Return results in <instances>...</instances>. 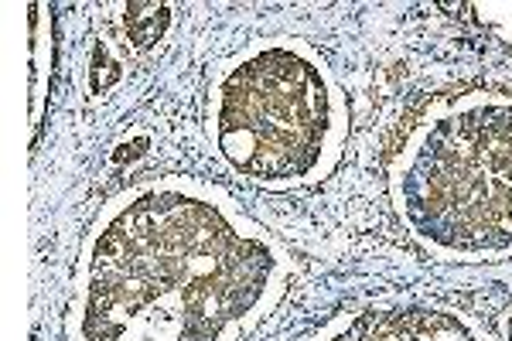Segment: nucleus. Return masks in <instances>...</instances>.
Instances as JSON below:
<instances>
[{
    "label": "nucleus",
    "mask_w": 512,
    "mask_h": 341,
    "mask_svg": "<svg viewBox=\"0 0 512 341\" xmlns=\"http://www.w3.org/2000/svg\"><path fill=\"white\" fill-rule=\"evenodd\" d=\"M280 284L277 246L222 191L144 181L120 191L82 243L69 341H236Z\"/></svg>",
    "instance_id": "f257e3e1"
},
{
    "label": "nucleus",
    "mask_w": 512,
    "mask_h": 341,
    "mask_svg": "<svg viewBox=\"0 0 512 341\" xmlns=\"http://www.w3.org/2000/svg\"><path fill=\"white\" fill-rule=\"evenodd\" d=\"M393 202L434 253L512 256V99L475 93L434 106L393 161Z\"/></svg>",
    "instance_id": "f03ea898"
},
{
    "label": "nucleus",
    "mask_w": 512,
    "mask_h": 341,
    "mask_svg": "<svg viewBox=\"0 0 512 341\" xmlns=\"http://www.w3.org/2000/svg\"><path fill=\"white\" fill-rule=\"evenodd\" d=\"M349 110L325 62L301 45H253L229 58L209 93V133L226 168L253 185L294 188L335 164Z\"/></svg>",
    "instance_id": "7ed1b4c3"
},
{
    "label": "nucleus",
    "mask_w": 512,
    "mask_h": 341,
    "mask_svg": "<svg viewBox=\"0 0 512 341\" xmlns=\"http://www.w3.org/2000/svg\"><path fill=\"white\" fill-rule=\"evenodd\" d=\"M311 341H492L475 321L434 307H373L342 314Z\"/></svg>",
    "instance_id": "20e7f679"
},
{
    "label": "nucleus",
    "mask_w": 512,
    "mask_h": 341,
    "mask_svg": "<svg viewBox=\"0 0 512 341\" xmlns=\"http://www.w3.org/2000/svg\"><path fill=\"white\" fill-rule=\"evenodd\" d=\"M171 24L168 4H127V31L137 48H151L164 38Z\"/></svg>",
    "instance_id": "39448f33"
},
{
    "label": "nucleus",
    "mask_w": 512,
    "mask_h": 341,
    "mask_svg": "<svg viewBox=\"0 0 512 341\" xmlns=\"http://www.w3.org/2000/svg\"><path fill=\"white\" fill-rule=\"evenodd\" d=\"M502 338L512 341V311L506 314V318H502Z\"/></svg>",
    "instance_id": "423d86ee"
}]
</instances>
